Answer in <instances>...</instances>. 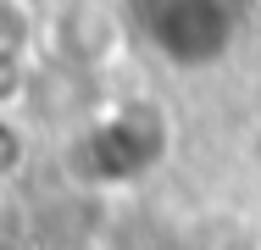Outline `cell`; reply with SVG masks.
<instances>
[{"mask_svg":"<svg viewBox=\"0 0 261 250\" xmlns=\"http://www.w3.org/2000/svg\"><path fill=\"white\" fill-rule=\"evenodd\" d=\"M22 161H28V134H22L11 117H0V184H6V178H17V172H22Z\"/></svg>","mask_w":261,"mask_h":250,"instance_id":"6da1fadb","label":"cell"},{"mask_svg":"<svg viewBox=\"0 0 261 250\" xmlns=\"http://www.w3.org/2000/svg\"><path fill=\"white\" fill-rule=\"evenodd\" d=\"M0 250H22V245H17V239H0Z\"/></svg>","mask_w":261,"mask_h":250,"instance_id":"7a4b0ae2","label":"cell"}]
</instances>
